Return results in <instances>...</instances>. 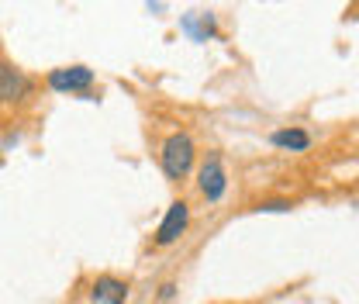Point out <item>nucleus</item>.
<instances>
[{
	"label": "nucleus",
	"instance_id": "obj_1",
	"mask_svg": "<svg viewBox=\"0 0 359 304\" xmlns=\"http://www.w3.org/2000/svg\"><path fill=\"white\" fill-rule=\"evenodd\" d=\"M194 156H197L194 138L187 131H173L163 142V152H159V166H163L166 180H183V176L194 170Z\"/></svg>",
	"mask_w": 359,
	"mask_h": 304
},
{
	"label": "nucleus",
	"instance_id": "obj_2",
	"mask_svg": "<svg viewBox=\"0 0 359 304\" xmlns=\"http://www.w3.org/2000/svg\"><path fill=\"white\" fill-rule=\"evenodd\" d=\"M197 187H201V194L211 201V204H218L224 197V190H228V173H224V163L218 152H211L208 159H204V166L197 170Z\"/></svg>",
	"mask_w": 359,
	"mask_h": 304
},
{
	"label": "nucleus",
	"instance_id": "obj_3",
	"mask_svg": "<svg viewBox=\"0 0 359 304\" xmlns=\"http://www.w3.org/2000/svg\"><path fill=\"white\" fill-rule=\"evenodd\" d=\"M48 87L55 93H87L93 87V70L87 66H59L48 73Z\"/></svg>",
	"mask_w": 359,
	"mask_h": 304
},
{
	"label": "nucleus",
	"instance_id": "obj_4",
	"mask_svg": "<svg viewBox=\"0 0 359 304\" xmlns=\"http://www.w3.org/2000/svg\"><path fill=\"white\" fill-rule=\"evenodd\" d=\"M187 225H190L187 201H173V204L166 208L163 221H159V228H156V246H173V242H180V235L187 232Z\"/></svg>",
	"mask_w": 359,
	"mask_h": 304
},
{
	"label": "nucleus",
	"instance_id": "obj_5",
	"mask_svg": "<svg viewBox=\"0 0 359 304\" xmlns=\"http://www.w3.org/2000/svg\"><path fill=\"white\" fill-rule=\"evenodd\" d=\"M32 90H35L32 77L0 59V104H21L25 97H32Z\"/></svg>",
	"mask_w": 359,
	"mask_h": 304
},
{
	"label": "nucleus",
	"instance_id": "obj_6",
	"mask_svg": "<svg viewBox=\"0 0 359 304\" xmlns=\"http://www.w3.org/2000/svg\"><path fill=\"white\" fill-rule=\"evenodd\" d=\"M90 301L93 304H125L128 301V284L118 280V277H111V273H104V277L93 280V287H90Z\"/></svg>",
	"mask_w": 359,
	"mask_h": 304
},
{
	"label": "nucleus",
	"instance_id": "obj_7",
	"mask_svg": "<svg viewBox=\"0 0 359 304\" xmlns=\"http://www.w3.org/2000/svg\"><path fill=\"white\" fill-rule=\"evenodd\" d=\"M269 145H276V149H290V152H304L308 145H311V135L304 128H280L269 135Z\"/></svg>",
	"mask_w": 359,
	"mask_h": 304
},
{
	"label": "nucleus",
	"instance_id": "obj_8",
	"mask_svg": "<svg viewBox=\"0 0 359 304\" xmlns=\"http://www.w3.org/2000/svg\"><path fill=\"white\" fill-rule=\"evenodd\" d=\"M183 32L194 42H208V35L218 32V21H215V14H187L183 18Z\"/></svg>",
	"mask_w": 359,
	"mask_h": 304
},
{
	"label": "nucleus",
	"instance_id": "obj_9",
	"mask_svg": "<svg viewBox=\"0 0 359 304\" xmlns=\"http://www.w3.org/2000/svg\"><path fill=\"white\" fill-rule=\"evenodd\" d=\"M294 204L290 201H259L256 204V211H266V215H273V211H290Z\"/></svg>",
	"mask_w": 359,
	"mask_h": 304
},
{
	"label": "nucleus",
	"instance_id": "obj_10",
	"mask_svg": "<svg viewBox=\"0 0 359 304\" xmlns=\"http://www.w3.org/2000/svg\"><path fill=\"white\" fill-rule=\"evenodd\" d=\"M173 294H177V284H163L159 287V301H170Z\"/></svg>",
	"mask_w": 359,
	"mask_h": 304
}]
</instances>
